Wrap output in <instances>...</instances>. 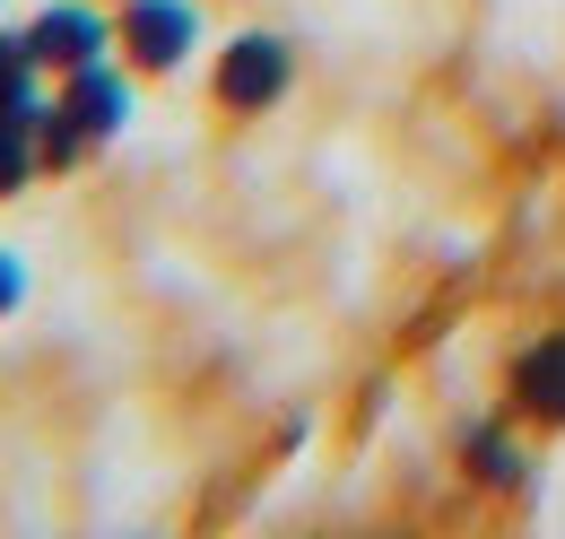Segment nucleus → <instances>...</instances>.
Returning a JSON list of instances; mask_svg holds the SVG:
<instances>
[{"instance_id": "obj_1", "label": "nucleus", "mask_w": 565, "mask_h": 539, "mask_svg": "<svg viewBox=\"0 0 565 539\" xmlns=\"http://www.w3.org/2000/svg\"><path fill=\"white\" fill-rule=\"evenodd\" d=\"M114 35H122V53H131L140 70L166 78V70L192 62V44H201V9H192V0H122V27H114Z\"/></svg>"}, {"instance_id": "obj_2", "label": "nucleus", "mask_w": 565, "mask_h": 539, "mask_svg": "<svg viewBox=\"0 0 565 539\" xmlns=\"http://www.w3.org/2000/svg\"><path fill=\"white\" fill-rule=\"evenodd\" d=\"M287 78H296V53H287L279 35H235V44L217 53V105L262 114V105L287 96Z\"/></svg>"}, {"instance_id": "obj_3", "label": "nucleus", "mask_w": 565, "mask_h": 539, "mask_svg": "<svg viewBox=\"0 0 565 539\" xmlns=\"http://www.w3.org/2000/svg\"><path fill=\"white\" fill-rule=\"evenodd\" d=\"M26 44H35V62H44V70H87V62H105L122 35L105 27L96 0H53V9L26 27Z\"/></svg>"}, {"instance_id": "obj_4", "label": "nucleus", "mask_w": 565, "mask_h": 539, "mask_svg": "<svg viewBox=\"0 0 565 539\" xmlns=\"http://www.w3.org/2000/svg\"><path fill=\"white\" fill-rule=\"evenodd\" d=\"M62 105H71V123L87 139H114L131 123V78L114 62H87V70H62Z\"/></svg>"}, {"instance_id": "obj_5", "label": "nucleus", "mask_w": 565, "mask_h": 539, "mask_svg": "<svg viewBox=\"0 0 565 539\" xmlns=\"http://www.w3.org/2000/svg\"><path fill=\"white\" fill-rule=\"evenodd\" d=\"M513 401L531 409L540 426H565V331H548V339L522 348V366H513Z\"/></svg>"}, {"instance_id": "obj_6", "label": "nucleus", "mask_w": 565, "mask_h": 539, "mask_svg": "<svg viewBox=\"0 0 565 539\" xmlns=\"http://www.w3.org/2000/svg\"><path fill=\"white\" fill-rule=\"evenodd\" d=\"M44 105V96H35ZM35 105H0V192H26L44 148H35Z\"/></svg>"}, {"instance_id": "obj_7", "label": "nucleus", "mask_w": 565, "mask_h": 539, "mask_svg": "<svg viewBox=\"0 0 565 539\" xmlns=\"http://www.w3.org/2000/svg\"><path fill=\"white\" fill-rule=\"evenodd\" d=\"M35 148H44V166H78V157H87L96 139L78 131V123H71V105L53 96V105H35Z\"/></svg>"}, {"instance_id": "obj_8", "label": "nucleus", "mask_w": 565, "mask_h": 539, "mask_svg": "<svg viewBox=\"0 0 565 539\" xmlns=\"http://www.w3.org/2000/svg\"><path fill=\"white\" fill-rule=\"evenodd\" d=\"M35 44L26 35H0V105H35Z\"/></svg>"}, {"instance_id": "obj_9", "label": "nucleus", "mask_w": 565, "mask_h": 539, "mask_svg": "<svg viewBox=\"0 0 565 539\" xmlns=\"http://www.w3.org/2000/svg\"><path fill=\"white\" fill-rule=\"evenodd\" d=\"M470 462H479L488 487H522V453H513L504 435H470Z\"/></svg>"}, {"instance_id": "obj_10", "label": "nucleus", "mask_w": 565, "mask_h": 539, "mask_svg": "<svg viewBox=\"0 0 565 539\" xmlns=\"http://www.w3.org/2000/svg\"><path fill=\"white\" fill-rule=\"evenodd\" d=\"M18 287H26V278H18V262H9V253H0V314H9V305H18Z\"/></svg>"}]
</instances>
